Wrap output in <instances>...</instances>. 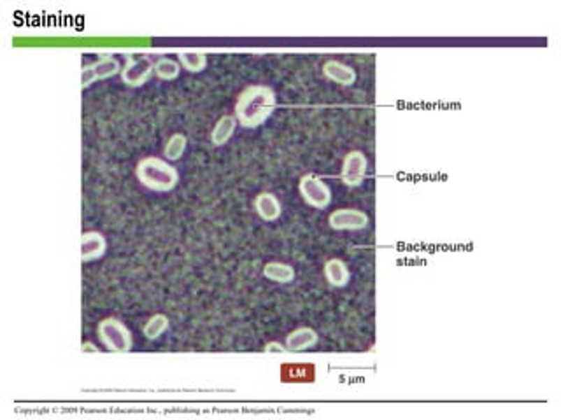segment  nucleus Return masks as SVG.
<instances>
[{"label":"nucleus","mask_w":561,"mask_h":420,"mask_svg":"<svg viewBox=\"0 0 561 420\" xmlns=\"http://www.w3.org/2000/svg\"><path fill=\"white\" fill-rule=\"evenodd\" d=\"M186 144H188V139L182 133H174L170 139L167 140L163 147V156L167 158L168 161H177L179 158L182 156L186 149Z\"/></svg>","instance_id":"obj_18"},{"label":"nucleus","mask_w":561,"mask_h":420,"mask_svg":"<svg viewBox=\"0 0 561 420\" xmlns=\"http://www.w3.org/2000/svg\"><path fill=\"white\" fill-rule=\"evenodd\" d=\"M136 177L140 184L156 193L172 191L179 181L177 170L167 161L154 156H147L137 163Z\"/></svg>","instance_id":"obj_2"},{"label":"nucleus","mask_w":561,"mask_h":420,"mask_svg":"<svg viewBox=\"0 0 561 420\" xmlns=\"http://www.w3.org/2000/svg\"><path fill=\"white\" fill-rule=\"evenodd\" d=\"M237 128V119L235 116H223V118L218 119V123L214 125V128H212V133H211V142L212 146L219 147V146H225L226 142H228L230 139H232L233 132H235Z\"/></svg>","instance_id":"obj_14"},{"label":"nucleus","mask_w":561,"mask_h":420,"mask_svg":"<svg viewBox=\"0 0 561 420\" xmlns=\"http://www.w3.org/2000/svg\"><path fill=\"white\" fill-rule=\"evenodd\" d=\"M367 158L361 151H351L346 154L342 163V170H340V179L346 186L349 188H356L363 182L365 175H367Z\"/></svg>","instance_id":"obj_6"},{"label":"nucleus","mask_w":561,"mask_h":420,"mask_svg":"<svg viewBox=\"0 0 561 420\" xmlns=\"http://www.w3.org/2000/svg\"><path fill=\"white\" fill-rule=\"evenodd\" d=\"M97 333L101 342L104 343L109 352L126 354L132 350V333L118 319L109 317L99 322Z\"/></svg>","instance_id":"obj_3"},{"label":"nucleus","mask_w":561,"mask_h":420,"mask_svg":"<svg viewBox=\"0 0 561 420\" xmlns=\"http://www.w3.org/2000/svg\"><path fill=\"white\" fill-rule=\"evenodd\" d=\"M275 109L272 88L261 84L249 86L239 95L235 103V119L242 128H256L267 121Z\"/></svg>","instance_id":"obj_1"},{"label":"nucleus","mask_w":561,"mask_h":420,"mask_svg":"<svg viewBox=\"0 0 561 420\" xmlns=\"http://www.w3.org/2000/svg\"><path fill=\"white\" fill-rule=\"evenodd\" d=\"M323 74H325L330 81L342 86H351L354 84V81H356V72H354V68L337 60L325 61V65H323Z\"/></svg>","instance_id":"obj_10"},{"label":"nucleus","mask_w":561,"mask_h":420,"mask_svg":"<svg viewBox=\"0 0 561 420\" xmlns=\"http://www.w3.org/2000/svg\"><path fill=\"white\" fill-rule=\"evenodd\" d=\"M154 72V61L147 54L133 53L126 57L125 67L122 68V81L126 86L132 88H139V86L146 84L150 75Z\"/></svg>","instance_id":"obj_4"},{"label":"nucleus","mask_w":561,"mask_h":420,"mask_svg":"<svg viewBox=\"0 0 561 420\" xmlns=\"http://www.w3.org/2000/svg\"><path fill=\"white\" fill-rule=\"evenodd\" d=\"M167 329H168L167 315H163V313H154L153 317L147 319V322L144 324L143 333L147 340H156L160 338Z\"/></svg>","instance_id":"obj_16"},{"label":"nucleus","mask_w":561,"mask_h":420,"mask_svg":"<svg viewBox=\"0 0 561 420\" xmlns=\"http://www.w3.org/2000/svg\"><path fill=\"white\" fill-rule=\"evenodd\" d=\"M82 352H97V347L93 345V343H89V342H86V343H82Z\"/></svg>","instance_id":"obj_22"},{"label":"nucleus","mask_w":561,"mask_h":420,"mask_svg":"<svg viewBox=\"0 0 561 420\" xmlns=\"http://www.w3.org/2000/svg\"><path fill=\"white\" fill-rule=\"evenodd\" d=\"M179 57V63L186 68L191 74H197V72H202L207 65V57L202 51H181L177 54Z\"/></svg>","instance_id":"obj_15"},{"label":"nucleus","mask_w":561,"mask_h":420,"mask_svg":"<svg viewBox=\"0 0 561 420\" xmlns=\"http://www.w3.org/2000/svg\"><path fill=\"white\" fill-rule=\"evenodd\" d=\"M325 278L333 287H344L351 278L349 268L342 260L333 257V260H328L325 263Z\"/></svg>","instance_id":"obj_12"},{"label":"nucleus","mask_w":561,"mask_h":420,"mask_svg":"<svg viewBox=\"0 0 561 420\" xmlns=\"http://www.w3.org/2000/svg\"><path fill=\"white\" fill-rule=\"evenodd\" d=\"M318 342V333L312 328H298L286 336V350L290 352H302L311 349Z\"/></svg>","instance_id":"obj_11"},{"label":"nucleus","mask_w":561,"mask_h":420,"mask_svg":"<svg viewBox=\"0 0 561 420\" xmlns=\"http://www.w3.org/2000/svg\"><path fill=\"white\" fill-rule=\"evenodd\" d=\"M97 81V72H95V67L92 65H85L81 70V89L88 88L92 82Z\"/></svg>","instance_id":"obj_20"},{"label":"nucleus","mask_w":561,"mask_h":420,"mask_svg":"<svg viewBox=\"0 0 561 420\" xmlns=\"http://www.w3.org/2000/svg\"><path fill=\"white\" fill-rule=\"evenodd\" d=\"M108 249L105 237L99 232H86L81 235V260L85 263L104 256Z\"/></svg>","instance_id":"obj_8"},{"label":"nucleus","mask_w":561,"mask_h":420,"mask_svg":"<svg viewBox=\"0 0 561 420\" xmlns=\"http://www.w3.org/2000/svg\"><path fill=\"white\" fill-rule=\"evenodd\" d=\"M154 74L161 79V81H174L181 74V65L172 58H160L154 61Z\"/></svg>","instance_id":"obj_17"},{"label":"nucleus","mask_w":561,"mask_h":420,"mask_svg":"<svg viewBox=\"0 0 561 420\" xmlns=\"http://www.w3.org/2000/svg\"><path fill=\"white\" fill-rule=\"evenodd\" d=\"M328 225L337 232H356L368 226V216L358 209H339L332 212Z\"/></svg>","instance_id":"obj_7"},{"label":"nucleus","mask_w":561,"mask_h":420,"mask_svg":"<svg viewBox=\"0 0 561 420\" xmlns=\"http://www.w3.org/2000/svg\"><path fill=\"white\" fill-rule=\"evenodd\" d=\"M95 67V72H97V79L102 81V79H109L116 74H122V67H119V61L116 58H102L99 60L97 63H93Z\"/></svg>","instance_id":"obj_19"},{"label":"nucleus","mask_w":561,"mask_h":420,"mask_svg":"<svg viewBox=\"0 0 561 420\" xmlns=\"http://www.w3.org/2000/svg\"><path fill=\"white\" fill-rule=\"evenodd\" d=\"M263 277L277 284H290L295 280V268L281 261H270L263 267Z\"/></svg>","instance_id":"obj_13"},{"label":"nucleus","mask_w":561,"mask_h":420,"mask_svg":"<svg viewBox=\"0 0 561 420\" xmlns=\"http://www.w3.org/2000/svg\"><path fill=\"white\" fill-rule=\"evenodd\" d=\"M254 210H256V214L267 223L277 221V219L281 218V212H283L277 196L272 195V193H260V195L254 198Z\"/></svg>","instance_id":"obj_9"},{"label":"nucleus","mask_w":561,"mask_h":420,"mask_svg":"<svg viewBox=\"0 0 561 420\" xmlns=\"http://www.w3.org/2000/svg\"><path fill=\"white\" fill-rule=\"evenodd\" d=\"M265 352H286V349H284L281 343L277 342H270L265 345Z\"/></svg>","instance_id":"obj_21"},{"label":"nucleus","mask_w":561,"mask_h":420,"mask_svg":"<svg viewBox=\"0 0 561 420\" xmlns=\"http://www.w3.org/2000/svg\"><path fill=\"white\" fill-rule=\"evenodd\" d=\"M298 189H300V195L304 198L305 203H309L314 209H326L332 202V193H330V188L318 177V175L307 174L300 179L298 182Z\"/></svg>","instance_id":"obj_5"}]
</instances>
